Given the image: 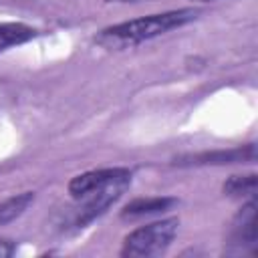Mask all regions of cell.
Listing matches in <instances>:
<instances>
[{
  "mask_svg": "<svg viewBox=\"0 0 258 258\" xmlns=\"http://www.w3.org/2000/svg\"><path fill=\"white\" fill-rule=\"evenodd\" d=\"M196 16H198V10H194V8H179V10H169V12H161V14H151V16H143V18L107 26L97 34L95 40H97V44H101L109 50L131 48L149 38L165 34L173 28H179V26L196 20Z\"/></svg>",
  "mask_w": 258,
  "mask_h": 258,
  "instance_id": "6da1fadb",
  "label": "cell"
},
{
  "mask_svg": "<svg viewBox=\"0 0 258 258\" xmlns=\"http://www.w3.org/2000/svg\"><path fill=\"white\" fill-rule=\"evenodd\" d=\"M177 226L179 222L175 218H167V220L153 222V224H147V226H141L129 232L123 240L121 256L147 258V256H157L165 252L177 234Z\"/></svg>",
  "mask_w": 258,
  "mask_h": 258,
  "instance_id": "7a4b0ae2",
  "label": "cell"
},
{
  "mask_svg": "<svg viewBox=\"0 0 258 258\" xmlns=\"http://www.w3.org/2000/svg\"><path fill=\"white\" fill-rule=\"evenodd\" d=\"M131 177V171L127 167H107V169H93L87 173H81L69 181V194L75 200H85L87 196L105 189L107 185Z\"/></svg>",
  "mask_w": 258,
  "mask_h": 258,
  "instance_id": "3957f363",
  "label": "cell"
},
{
  "mask_svg": "<svg viewBox=\"0 0 258 258\" xmlns=\"http://www.w3.org/2000/svg\"><path fill=\"white\" fill-rule=\"evenodd\" d=\"M256 159V145L248 143L236 149H222V151H204L175 159V165H226V163H240V161H254Z\"/></svg>",
  "mask_w": 258,
  "mask_h": 258,
  "instance_id": "277c9868",
  "label": "cell"
},
{
  "mask_svg": "<svg viewBox=\"0 0 258 258\" xmlns=\"http://www.w3.org/2000/svg\"><path fill=\"white\" fill-rule=\"evenodd\" d=\"M230 244L236 248V252L244 250L246 246L254 252L256 246V202L250 198L246 206L236 214L232 228H230Z\"/></svg>",
  "mask_w": 258,
  "mask_h": 258,
  "instance_id": "5b68a950",
  "label": "cell"
},
{
  "mask_svg": "<svg viewBox=\"0 0 258 258\" xmlns=\"http://www.w3.org/2000/svg\"><path fill=\"white\" fill-rule=\"evenodd\" d=\"M175 204H177L175 198H165V196L163 198H137L121 210V218L123 220H135V218L159 214V212L171 210Z\"/></svg>",
  "mask_w": 258,
  "mask_h": 258,
  "instance_id": "8992f818",
  "label": "cell"
},
{
  "mask_svg": "<svg viewBox=\"0 0 258 258\" xmlns=\"http://www.w3.org/2000/svg\"><path fill=\"white\" fill-rule=\"evenodd\" d=\"M36 36V30L22 22H0V52L24 44Z\"/></svg>",
  "mask_w": 258,
  "mask_h": 258,
  "instance_id": "52a82bcc",
  "label": "cell"
},
{
  "mask_svg": "<svg viewBox=\"0 0 258 258\" xmlns=\"http://www.w3.org/2000/svg\"><path fill=\"white\" fill-rule=\"evenodd\" d=\"M34 202V194L32 191H24L18 196H12L4 202H0V226L16 220L18 216H22L26 212V208Z\"/></svg>",
  "mask_w": 258,
  "mask_h": 258,
  "instance_id": "ba28073f",
  "label": "cell"
},
{
  "mask_svg": "<svg viewBox=\"0 0 258 258\" xmlns=\"http://www.w3.org/2000/svg\"><path fill=\"white\" fill-rule=\"evenodd\" d=\"M224 194L230 198H254L256 194V175H232L224 183Z\"/></svg>",
  "mask_w": 258,
  "mask_h": 258,
  "instance_id": "9c48e42d",
  "label": "cell"
},
{
  "mask_svg": "<svg viewBox=\"0 0 258 258\" xmlns=\"http://www.w3.org/2000/svg\"><path fill=\"white\" fill-rule=\"evenodd\" d=\"M14 250H16L14 242H10V240H0V258H8V256H12Z\"/></svg>",
  "mask_w": 258,
  "mask_h": 258,
  "instance_id": "30bf717a",
  "label": "cell"
},
{
  "mask_svg": "<svg viewBox=\"0 0 258 258\" xmlns=\"http://www.w3.org/2000/svg\"><path fill=\"white\" fill-rule=\"evenodd\" d=\"M107 2H135V0H107Z\"/></svg>",
  "mask_w": 258,
  "mask_h": 258,
  "instance_id": "8fae6325",
  "label": "cell"
},
{
  "mask_svg": "<svg viewBox=\"0 0 258 258\" xmlns=\"http://www.w3.org/2000/svg\"><path fill=\"white\" fill-rule=\"evenodd\" d=\"M196 2H210V0H196Z\"/></svg>",
  "mask_w": 258,
  "mask_h": 258,
  "instance_id": "7c38bea8",
  "label": "cell"
}]
</instances>
